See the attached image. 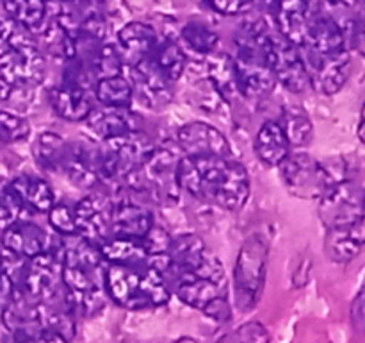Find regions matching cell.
I'll list each match as a JSON object with an SVG mask.
<instances>
[{"label": "cell", "mask_w": 365, "mask_h": 343, "mask_svg": "<svg viewBox=\"0 0 365 343\" xmlns=\"http://www.w3.org/2000/svg\"><path fill=\"white\" fill-rule=\"evenodd\" d=\"M178 186L192 199L235 213L246 206L252 181L246 166L232 156H184L177 166Z\"/></svg>", "instance_id": "obj_1"}, {"label": "cell", "mask_w": 365, "mask_h": 343, "mask_svg": "<svg viewBox=\"0 0 365 343\" xmlns=\"http://www.w3.org/2000/svg\"><path fill=\"white\" fill-rule=\"evenodd\" d=\"M103 288L107 299L130 311L163 307L170 302L171 284L152 264H106Z\"/></svg>", "instance_id": "obj_2"}, {"label": "cell", "mask_w": 365, "mask_h": 343, "mask_svg": "<svg viewBox=\"0 0 365 343\" xmlns=\"http://www.w3.org/2000/svg\"><path fill=\"white\" fill-rule=\"evenodd\" d=\"M46 59L34 34L9 18H0V77L14 89L45 81Z\"/></svg>", "instance_id": "obj_3"}, {"label": "cell", "mask_w": 365, "mask_h": 343, "mask_svg": "<svg viewBox=\"0 0 365 343\" xmlns=\"http://www.w3.org/2000/svg\"><path fill=\"white\" fill-rule=\"evenodd\" d=\"M277 168L287 192L303 200H317L335 182L349 179L342 159L319 161L299 149H292Z\"/></svg>", "instance_id": "obj_4"}, {"label": "cell", "mask_w": 365, "mask_h": 343, "mask_svg": "<svg viewBox=\"0 0 365 343\" xmlns=\"http://www.w3.org/2000/svg\"><path fill=\"white\" fill-rule=\"evenodd\" d=\"M269 243L262 234H252L242 243L234 267L235 304L241 311H252L259 304L266 286Z\"/></svg>", "instance_id": "obj_5"}, {"label": "cell", "mask_w": 365, "mask_h": 343, "mask_svg": "<svg viewBox=\"0 0 365 343\" xmlns=\"http://www.w3.org/2000/svg\"><path fill=\"white\" fill-rule=\"evenodd\" d=\"M317 214L327 229L360 220L365 214V189L351 179L335 182L317 199Z\"/></svg>", "instance_id": "obj_6"}, {"label": "cell", "mask_w": 365, "mask_h": 343, "mask_svg": "<svg viewBox=\"0 0 365 343\" xmlns=\"http://www.w3.org/2000/svg\"><path fill=\"white\" fill-rule=\"evenodd\" d=\"M299 52L309 71V82L314 91L321 95H335L349 81L353 63L348 49L334 54H317L309 46H299Z\"/></svg>", "instance_id": "obj_7"}, {"label": "cell", "mask_w": 365, "mask_h": 343, "mask_svg": "<svg viewBox=\"0 0 365 343\" xmlns=\"http://www.w3.org/2000/svg\"><path fill=\"white\" fill-rule=\"evenodd\" d=\"M264 57L278 84L284 86L287 91L298 95L310 88L309 71L303 63L299 46L285 39L278 31L271 34Z\"/></svg>", "instance_id": "obj_8"}, {"label": "cell", "mask_w": 365, "mask_h": 343, "mask_svg": "<svg viewBox=\"0 0 365 343\" xmlns=\"http://www.w3.org/2000/svg\"><path fill=\"white\" fill-rule=\"evenodd\" d=\"M0 243L9 252L25 257V259H31L38 254L46 252V250L63 249V236L53 231H45L41 225L21 218V220L13 222L6 229H2Z\"/></svg>", "instance_id": "obj_9"}, {"label": "cell", "mask_w": 365, "mask_h": 343, "mask_svg": "<svg viewBox=\"0 0 365 343\" xmlns=\"http://www.w3.org/2000/svg\"><path fill=\"white\" fill-rule=\"evenodd\" d=\"M125 70H128L127 77L134 89V99L138 96L143 106L148 109H159L170 104L173 96V82L159 70L152 56L139 61L138 64L125 66Z\"/></svg>", "instance_id": "obj_10"}, {"label": "cell", "mask_w": 365, "mask_h": 343, "mask_svg": "<svg viewBox=\"0 0 365 343\" xmlns=\"http://www.w3.org/2000/svg\"><path fill=\"white\" fill-rule=\"evenodd\" d=\"M321 11H323L321 0H280L273 13L277 31L296 46L305 45L312 24Z\"/></svg>", "instance_id": "obj_11"}, {"label": "cell", "mask_w": 365, "mask_h": 343, "mask_svg": "<svg viewBox=\"0 0 365 343\" xmlns=\"http://www.w3.org/2000/svg\"><path fill=\"white\" fill-rule=\"evenodd\" d=\"M114 199L103 192H91L73 206L77 234L102 243L110 236V217H113Z\"/></svg>", "instance_id": "obj_12"}, {"label": "cell", "mask_w": 365, "mask_h": 343, "mask_svg": "<svg viewBox=\"0 0 365 343\" xmlns=\"http://www.w3.org/2000/svg\"><path fill=\"white\" fill-rule=\"evenodd\" d=\"M177 145L184 156H232L227 136L209 121L184 124L177 132Z\"/></svg>", "instance_id": "obj_13"}, {"label": "cell", "mask_w": 365, "mask_h": 343, "mask_svg": "<svg viewBox=\"0 0 365 343\" xmlns=\"http://www.w3.org/2000/svg\"><path fill=\"white\" fill-rule=\"evenodd\" d=\"M235 68H237L239 93L242 100L248 102H262L277 88V79L267 66L264 57L242 56L235 54Z\"/></svg>", "instance_id": "obj_14"}, {"label": "cell", "mask_w": 365, "mask_h": 343, "mask_svg": "<svg viewBox=\"0 0 365 343\" xmlns=\"http://www.w3.org/2000/svg\"><path fill=\"white\" fill-rule=\"evenodd\" d=\"M168 256H170V267L166 270V277L171 284V281L180 275L198 274L210 252L207 250L205 242L198 234L185 232V234L175 236L171 239Z\"/></svg>", "instance_id": "obj_15"}, {"label": "cell", "mask_w": 365, "mask_h": 343, "mask_svg": "<svg viewBox=\"0 0 365 343\" xmlns=\"http://www.w3.org/2000/svg\"><path fill=\"white\" fill-rule=\"evenodd\" d=\"M155 225L153 211L145 202L135 199L114 200L113 217H110V236H127L141 239Z\"/></svg>", "instance_id": "obj_16"}, {"label": "cell", "mask_w": 365, "mask_h": 343, "mask_svg": "<svg viewBox=\"0 0 365 343\" xmlns=\"http://www.w3.org/2000/svg\"><path fill=\"white\" fill-rule=\"evenodd\" d=\"M89 131L103 141L132 131H143V118L130 107H96L86 118Z\"/></svg>", "instance_id": "obj_17"}, {"label": "cell", "mask_w": 365, "mask_h": 343, "mask_svg": "<svg viewBox=\"0 0 365 343\" xmlns=\"http://www.w3.org/2000/svg\"><path fill=\"white\" fill-rule=\"evenodd\" d=\"M48 104L53 113L66 121H84L96 106L93 89L81 86L61 84L48 89Z\"/></svg>", "instance_id": "obj_18"}, {"label": "cell", "mask_w": 365, "mask_h": 343, "mask_svg": "<svg viewBox=\"0 0 365 343\" xmlns=\"http://www.w3.org/2000/svg\"><path fill=\"white\" fill-rule=\"evenodd\" d=\"M157 43H159V34L155 29L138 20L125 24L116 36V46L123 57L125 66L138 64L139 61L152 56Z\"/></svg>", "instance_id": "obj_19"}, {"label": "cell", "mask_w": 365, "mask_h": 343, "mask_svg": "<svg viewBox=\"0 0 365 343\" xmlns=\"http://www.w3.org/2000/svg\"><path fill=\"white\" fill-rule=\"evenodd\" d=\"M171 292L180 302L192 309L202 311L217 297L227 295V281L203 277V275H180L171 281Z\"/></svg>", "instance_id": "obj_20"}, {"label": "cell", "mask_w": 365, "mask_h": 343, "mask_svg": "<svg viewBox=\"0 0 365 343\" xmlns=\"http://www.w3.org/2000/svg\"><path fill=\"white\" fill-rule=\"evenodd\" d=\"M365 249V214L360 220L342 227L327 229L324 254L334 263L344 264L355 259Z\"/></svg>", "instance_id": "obj_21"}, {"label": "cell", "mask_w": 365, "mask_h": 343, "mask_svg": "<svg viewBox=\"0 0 365 343\" xmlns=\"http://www.w3.org/2000/svg\"><path fill=\"white\" fill-rule=\"evenodd\" d=\"M253 150L260 163L269 168H277L287 157L292 146L280 121L266 120L257 131L255 139H253Z\"/></svg>", "instance_id": "obj_22"}, {"label": "cell", "mask_w": 365, "mask_h": 343, "mask_svg": "<svg viewBox=\"0 0 365 343\" xmlns=\"http://www.w3.org/2000/svg\"><path fill=\"white\" fill-rule=\"evenodd\" d=\"M7 186L16 193V197L27 207L29 213L46 214L57 202L56 192L50 186V182L43 177H38V175H18Z\"/></svg>", "instance_id": "obj_23"}, {"label": "cell", "mask_w": 365, "mask_h": 343, "mask_svg": "<svg viewBox=\"0 0 365 343\" xmlns=\"http://www.w3.org/2000/svg\"><path fill=\"white\" fill-rule=\"evenodd\" d=\"M34 161L43 172L50 174H63L68 159L71 156V141L52 131L38 134L32 145Z\"/></svg>", "instance_id": "obj_24"}, {"label": "cell", "mask_w": 365, "mask_h": 343, "mask_svg": "<svg viewBox=\"0 0 365 343\" xmlns=\"http://www.w3.org/2000/svg\"><path fill=\"white\" fill-rule=\"evenodd\" d=\"M302 46H309L310 50L317 54H334L348 49V43H346L344 31H342L337 18L331 13H327L323 7L321 14L312 24L309 39Z\"/></svg>", "instance_id": "obj_25"}, {"label": "cell", "mask_w": 365, "mask_h": 343, "mask_svg": "<svg viewBox=\"0 0 365 343\" xmlns=\"http://www.w3.org/2000/svg\"><path fill=\"white\" fill-rule=\"evenodd\" d=\"M207 79L220 91L227 104H232L235 99H241L237 82V68H235L234 56L228 52H214L207 56Z\"/></svg>", "instance_id": "obj_26"}, {"label": "cell", "mask_w": 365, "mask_h": 343, "mask_svg": "<svg viewBox=\"0 0 365 343\" xmlns=\"http://www.w3.org/2000/svg\"><path fill=\"white\" fill-rule=\"evenodd\" d=\"M7 18L38 36L48 21V0H2Z\"/></svg>", "instance_id": "obj_27"}, {"label": "cell", "mask_w": 365, "mask_h": 343, "mask_svg": "<svg viewBox=\"0 0 365 343\" xmlns=\"http://www.w3.org/2000/svg\"><path fill=\"white\" fill-rule=\"evenodd\" d=\"M100 254L106 264H145L148 259L145 245L139 238L109 236L100 243Z\"/></svg>", "instance_id": "obj_28"}, {"label": "cell", "mask_w": 365, "mask_h": 343, "mask_svg": "<svg viewBox=\"0 0 365 343\" xmlns=\"http://www.w3.org/2000/svg\"><path fill=\"white\" fill-rule=\"evenodd\" d=\"M278 121L284 127L292 149H305L310 145L314 138V124L305 107L299 104H285Z\"/></svg>", "instance_id": "obj_29"}, {"label": "cell", "mask_w": 365, "mask_h": 343, "mask_svg": "<svg viewBox=\"0 0 365 343\" xmlns=\"http://www.w3.org/2000/svg\"><path fill=\"white\" fill-rule=\"evenodd\" d=\"M96 106L103 107H130L134 100V89L125 74L100 77L93 88Z\"/></svg>", "instance_id": "obj_30"}, {"label": "cell", "mask_w": 365, "mask_h": 343, "mask_svg": "<svg viewBox=\"0 0 365 343\" xmlns=\"http://www.w3.org/2000/svg\"><path fill=\"white\" fill-rule=\"evenodd\" d=\"M153 63L159 66V70L170 79L171 82H177L184 75L185 66H187V54H185L184 45L180 39L166 38L159 39L155 50L152 54Z\"/></svg>", "instance_id": "obj_31"}, {"label": "cell", "mask_w": 365, "mask_h": 343, "mask_svg": "<svg viewBox=\"0 0 365 343\" xmlns=\"http://www.w3.org/2000/svg\"><path fill=\"white\" fill-rule=\"evenodd\" d=\"M180 43L198 56L207 57L217 50L220 36L202 21H189L180 29Z\"/></svg>", "instance_id": "obj_32"}, {"label": "cell", "mask_w": 365, "mask_h": 343, "mask_svg": "<svg viewBox=\"0 0 365 343\" xmlns=\"http://www.w3.org/2000/svg\"><path fill=\"white\" fill-rule=\"evenodd\" d=\"M93 71L96 75V81L100 77H109V75H118L125 71L123 57H121L120 50H118L116 43L102 41L98 50H96L95 57L91 61Z\"/></svg>", "instance_id": "obj_33"}, {"label": "cell", "mask_w": 365, "mask_h": 343, "mask_svg": "<svg viewBox=\"0 0 365 343\" xmlns=\"http://www.w3.org/2000/svg\"><path fill=\"white\" fill-rule=\"evenodd\" d=\"M31 136V124L21 114L0 107V143L16 145L27 141Z\"/></svg>", "instance_id": "obj_34"}, {"label": "cell", "mask_w": 365, "mask_h": 343, "mask_svg": "<svg viewBox=\"0 0 365 343\" xmlns=\"http://www.w3.org/2000/svg\"><path fill=\"white\" fill-rule=\"evenodd\" d=\"M63 174L66 175V179L75 186V188L86 189V192H91L96 186L102 184L98 174H96L86 161H82L81 157L77 156V152L73 150V143H71V156L70 159H68L66 166H64Z\"/></svg>", "instance_id": "obj_35"}, {"label": "cell", "mask_w": 365, "mask_h": 343, "mask_svg": "<svg viewBox=\"0 0 365 343\" xmlns=\"http://www.w3.org/2000/svg\"><path fill=\"white\" fill-rule=\"evenodd\" d=\"M48 217V224L53 232L59 236H73L77 234V222H75V211L73 206L66 202L57 200L52 206V209L46 213Z\"/></svg>", "instance_id": "obj_36"}, {"label": "cell", "mask_w": 365, "mask_h": 343, "mask_svg": "<svg viewBox=\"0 0 365 343\" xmlns=\"http://www.w3.org/2000/svg\"><path fill=\"white\" fill-rule=\"evenodd\" d=\"M24 213H29L27 207L21 204L16 193L9 186H6V189L0 192V229H6L13 222L21 220L24 218L21 214Z\"/></svg>", "instance_id": "obj_37"}, {"label": "cell", "mask_w": 365, "mask_h": 343, "mask_svg": "<svg viewBox=\"0 0 365 343\" xmlns=\"http://www.w3.org/2000/svg\"><path fill=\"white\" fill-rule=\"evenodd\" d=\"M342 31H344L346 43L355 46L356 52L365 57V7L355 16L348 18L346 24H342Z\"/></svg>", "instance_id": "obj_38"}, {"label": "cell", "mask_w": 365, "mask_h": 343, "mask_svg": "<svg viewBox=\"0 0 365 343\" xmlns=\"http://www.w3.org/2000/svg\"><path fill=\"white\" fill-rule=\"evenodd\" d=\"M223 339H232V342H242V343H260L269 342L271 336L267 329L264 327L260 322H246L241 327L232 331L230 334L225 336Z\"/></svg>", "instance_id": "obj_39"}, {"label": "cell", "mask_w": 365, "mask_h": 343, "mask_svg": "<svg viewBox=\"0 0 365 343\" xmlns=\"http://www.w3.org/2000/svg\"><path fill=\"white\" fill-rule=\"evenodd\" d=\"M171 239L173 236L166 231V229L159 227V225H153L148 232L141 238L143 245H145L148 256H153V254H166L170 250Z\"/></svg>", "instance_id": "obj_40"}, {"label": "cell", "mask_w": 365, "mask_h": 343, "mask_svg": "<svg viewBox=\"0 0 365 343\" xmlns=\"http://www.w3.org/2000/svg\"><path fill=\"white\" fill-rule=\"evenodd\" d=\"M207 4L223 16H239L255 9V0H207Z\"/></svg>", "instance_id": "obj_41"}, {"label": "cell", "mask_w": 365, "mask_h": 343, "mask_svg": "<svg viewBox=\"0 0 365 343\" xmlns=\"http://www.w3.org/2000/svg\"><path fill=\"white\" fill-rule=\"evenodd\" d=\"M203 314H205L207 318H210V320L217 322V324H227V322H230L234 309H232L228 295H221L217 297L216 300H212V302L203 309Z\"/></svg>", "instance_id": "obj_42"}, {"label": "cell", "mask_w": 365, "mask_h": 343, "mask_svg": "<svg viewBox=\"0 0 365 343\" xmlns=\"http://www.w3.org/2000/svg\"><path fill=\"white\" fill-rule=\"evenodd\" d=\"M351 327L356 334L365 336V286L356 293L351 302Z\"/></svg>", "instance_id": "obj_43"}, {"label": "cell", "mask_w": 365, "mask_h": 343, "mask_svg": "<svg viewBox=\"0 0 365 343\" xmlns=\"http://www.w3.org/2000/svg\"><path fill=\"white\" fill-rule=\"evenodd\" d=\"M280 0H255V7H260V9L267 11V13L273 14L274 9L278 7Z\"/></svg>", "instance_id": "obj_44"}, {"label": "cell", "mask_w": 365, "mask_h": 343, "mask_svg": "<svg viewBox=\"0 0 365 343\" xmlns=\"http://www.w3.org/2000/svg\"><path fill=\"white\" fill-rule=\"evenodd\" d=\"M356 136H359L360 141L365 145V104L362 106V111H360V121L359 129H356Z\"/></svg>", "instance_id": "obj_45"}, {"label": "cell", "mask_w": 365, "mask_h": 343, "mask_svg": "<svg viewBox=\"0 0 365 343\" xmlns=\"http://www.w3.org/2000/svg\"><path fill=\"white\" fill-rule=\"evenodd\" d=\"M334 2L342 7H348V9H355V7H359L364 0H334Z\"/></svg>", "instance_id": "obj_46"}, {"label": "cell", "mask_w": 365, "mask_h": 343, "mask_svg": "<svg viewBox=\"0 0 365 343\" xmlns=\"http://www.w3.org/2000/svg\"><path fill=\"white\" fill-rule=\"evenodd\" d=\"M2 257H4V247L2 243H0V263H2Z\"/></svg>", "instance_id": "obj_47"}, {"label": "cell", "mask_w": 365, "mask_h": 343, "mask_svg": "<svg viewBox=\"0 0 365 343\" xmlns=\"http://www.w3.org/2000/svg\"><path fill=\"white\" fill-rule=\"evenodd\" d=\"M61 2H70V0H61Z\"/></svg>", "instance_id": "obj_48"}, {"label": "cell", "mask_w": 365, "mask_h": 343, "mask_svg": "<svg viewBox=\"0 0 365 343\" xmlns=\"http://www.w3.org/2000/svg\"><path fill=\"white\" fill-rule=\"evenodd\" d=\"M48 2H52V0H48Z\"/></svg>", "instance_id": "obj_49"}, {"label": "cell", "mask_w": 365, "mask_h": 343, "mask_svg": "<svg viewBox=\"0 0 365 343\" xmlns=\"http://www.w3.org/2000/svg\"><path fill=\"white\" fill-rule=\"evenodd\" d=\"M364 2H365V0H364Z\"/></svg>", "instance_id": "obj_50"}]
</instances>
